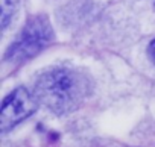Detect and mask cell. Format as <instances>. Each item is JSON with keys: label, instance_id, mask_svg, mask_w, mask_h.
I'll list each match as a JSON object with an SVG mask.
<instances>
[{"label": "cell", "instance_id": "cell-1", "mask_svg": "<svg viewBox=\"0 0 155 147\" xmlns=\"http://www.w3.org/2000/svg\"><path fill=\"white\" fill-rule=\"evenodd\" d=\"M90 94L88 79L78 71L56 68L44 73L35 84L37 99L56 114H65L79 106Z\"/></svg>", "mask_w": 155, "mask_h": 147}, {"label": "cell", "instance_id": "cell-2", "mask_svg": "<svg viewBox=\"0 0 155 147\" xmlns=\"http://www.w3.org/2000/svg\"><path fill=\"white\" fill-rule=\"evenodd\" d=\"M52 35L49 20L44 15H35L26 23L15 43L9 47L6 58L15 62L26 61L43 50L50 43Z\"/></svg>", "mask_w": 155, "mask_h": 147}, {"label": "cell", "instance_id": "cell-3", "mask_svg": "<svg viewBox=\"0 0 155 147\" xmlns=\"http://www.w3.org/2000/svg\"><path fill=\"white\" fill-rule=\"evenodd\" d=\"M37 109V99L26 90H14L5 100L0 109V130L3 133L21 123Z\"/></svg>", "mask_w": 155, "mask_h": 147}, {"label": "cell", "instance_id": "cell-4", "mask_svg": "<svg viewBox=\"0 0 155 147\" xmlns=\"http://www.w3.org/2000/svg\"><path fill=\"white\" fill-rule=\"evenodd\" d=\"M14 6H12V2L11 0H2V26L6 27L8 26V21H9V17L12 15V11Z\"/></svg>", "mask_w": 155, "mask_h": 147}, {"label": "cell", "instance_id": "cell-5", "mask_svg": "<svg viewBox=\"0 0 155 147\" xmlns=\"http://www.w3.org/2000/svg\"><path fill=\"white\" fill-rule=\"evenodd\" d=\"M149 56L152 58V61L155 62V40L149 44Z\"/></svg>", "mask_w": 155, "mask_h": 147}]
</instances>
